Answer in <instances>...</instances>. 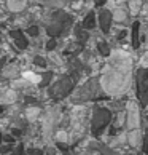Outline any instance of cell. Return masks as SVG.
Instances as JSON below:
<instances>
[{
  "label": "cell",
  "instance_id": "6da1fadb",
  "mask_svg": "<svg viewBox=\"0 0 148 155\" xmlns=\"http://www.w3.org/2000/svg\"><path fill=\"white\" fill-rule=\"evenodd\" d=\"M110 118H112V114L109 109H105V107L96 109L94 115H93V134L99 136L105 130V126L110 123Z\"/></svg>",
  "mask_w": 148,
  "mask_h": 155
},
{
  "label": "cell",
  "instance_id": "7a4b0ae2",
  "mask_svg": "<svg viewBox=\"0 0 148 155\" xmlns=\"http://www.w3.org/2000/svg\"><path fill=\"white\" fill-rule=\"evenodd\" d=\"M137 96L142 106H146L148 102V69H140L137 72Z\"/></svg>",
  "mask_w": 148,
  "mask_h": 155
},
{
  "label": "cell",
  "instance_id": "3957f363",
  "mask_svg": "<svg viewBox=\"0 0 148 155\" xmlns=\"http://www.w3.org/2000/svg\"><path fill=\"white\" fill-rule=\"evenodd\" d=\"M112 22H113L112 11L102 10L100 13H99V24H100L102 32H104V34H109V32H110V27H112Z\"/></svg>",
  "mask_w": 148,
  "mask_h": 155
},
{
  "label": "cell",
  "instance_id": "277c9868",
  "mask_svg": "<svg viewBox=\"0 0 148 155\" xmlns=\"http://www.w3.org/2000/svg\"><path fill=\"white\" fill-rule=\"evenodd\" d=\"M139 29H140V22H139V21H134L132 31H131V38H132V47H134V50H137V48H139V45H140Z\"/></svg>",
  "mask_w": 148,
  "mask_h": 155
},
{
  "label": "cell",
  "instance_id": "5b68a950",
  "mask_svg": "<svg viewBox=\"0 0 148 155\" xmlns=\"http://www.w3.org/2000/svg\"><path fill=\"white\" fill-rule=\"evenodd\" d=\"M83 27H86V29H93V27H96V15L93 13V11H91L86 18H84Z\"/></svg>",
  "mask_w": 148,
  "mask_h": 155
},
{
  "label": "cell",
  "instance_id": "8992f818",
  "mask_svg": "<svg viewBox=\"0 0 148 155\" xmlns=\"http://www.w3.org/2000/svg\"><path fill=\"white\" fill-rule=\"evenodd\" d=\"M99 51H100L102 56H109L110 54V48L105 42H99Z\"/></svg>",
  "mask_w": 148,
  "mask_h": 155
},
{
  "label": "cell",
  "instance_id": "52a82bcc",
  "mask_svg": "<svg viewBox=\"0 0 148 155\" xmlns=\"http://www.w3.org/2000/svg\"><path fill=\"white\" fill-rule=\"evenodd\" d=\"M142 150H143L145 153H148V131H146V134L143 137V146H142Z\"/></svg>",
  "mask_w": 148,
  "mask_h": 155
},
{
  "label": "cell",
  "instance_id": "ba28073f",
  "mask_svg": "<svg viewBox=\"0 0 148 155\" xmlns=\"http://www.w3.org/2000/svg\"><path fill=\"white\" fill-rule=\"evenodd\" d=\"M105 2H107V0H96V5H97V7H102Z\"/></svg>",
  "mask_w": 148,
  "mask_h": 155
},
{
  "label": "cell",
  "instance_id": "9c48e42d",
  "mask_svg": "<svg viewBox=\"0 0 148 155\" xmlns=\"http://www.w3.org/2000/svg\"><path fill=\"white\" fill-rule=\"evenodd\" d=\"M124 35H126V31H121L118 34V38H124Z\"/></svg>",
  "mask_w": 148,
  "mask_h": 155
}]
</instances>
